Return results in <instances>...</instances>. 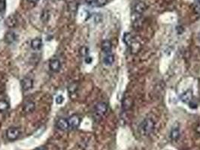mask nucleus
<instances>
[{"label": "nucleus", "mask_w": 200, "mask_h": 150, "mask_svg": "<svg viewBox=\"0 0 200 150\" xmlns=\"http://www.w3.org/2000/svg\"><path fill=\"white\" fill-rule=\"evenodd\" d=\"M154 127H155V123L154 121L150 118H148L141 122L140 129L144 135H149L154 131Z\"/></svg>", "instance_id": "f257e3e1"}, {"label": "nucleus", "mask_w": 200, "mask_h": 150, "mask_svg": "<svg viewBox=\"0 0 200 150\" xmlns=\"http://www.w3.org/2000/svg\"><path fill=\"white\" fill-rule=\"evenodd\" d=\"M20 134H21L20 131L17 128L12 127V128H9L6 131V137H7L8 139L11 141L16 140L19 137Z\"/></svg>", "instance_id": "f03ea898"}, {"label": "nucleus", "mask_w": 200, "mask_h": 150, "mask_svg": "<svg viewBox=\"0 0 200 150\" xmlns=\"http://www.w3.org/2000/svg\"><path fill=\"white\" fill-rule=\"evenodd\" d=\"M108 110V105L106 103L104 102H99L98 103L96 107H95V113L97 114V116L102 117L105 114H106V112Z\"/></svg>", "instance_id": "7ed1b4c3"}, {"label": "nucleus", "mask_w": 200, "mask_h": 150, "mask_svg": "<svg viewBox=\"0 0 200 150\" xmlns=\"http://www.w3.org/2000/svg\"><path fill=\"white\" fill-rule=\"evenodd\" d=\"M49 68L53 72H58L61 68V62L59 59H53L49 62Z\"/></svg>", "instance_id": "20e7f679"}, {"label": "nucleus", "mask_w": 200, "mask_h": 150, "mask_svg": "<svg viewBox=\"0 0 200 150\" xmlns=\"http://www.w3.org/2000/svg\"><path fill=\"white\" fill-rule=\"evenodd\" d=\"M57 128L58 129L61 131H66L68 130L70 127H69V121L68 119H63V118H61L59 119V120L57 122Z\"/></svg>", "instance_id": "39448f33"}, {"label": "nucleus", "mask_w": 200, "mask_h": 150, "mask_svg": "<svg viewBox=\"0 0 200 150\" xmlns=\"http://www.w3.org/2000/svg\"><path fill=\"white\" fill-rule=\"evenodd\" d=\"M69 127L71 128H73V129H75V128H78V126L80 125V123H81V119H80L79 116L76 115L72 116L69 119Z\"/></svg>", "instance_id": "423d86ee"}, {"label": "nucleus", "mask_w": 200, "mask_h": 150, "mask_svg": "<svg viewBox=\"0 0 200 150\" xmlns=\"http://www.w3.org/2000/svg\"><path fill=\"white\" fill-rule=\"evenodd\" d=\"M21 86L23 91H28L31 89L33 86V81L30 77H26L21 82Z\"/></svg>", "instance_id": "0eeeda50"}, {"label": "nucleus", "mask_w": 200, "mask_h": 150, "mask_svg": "<svg viewBox=\"0 0 200 150\" xmlns=\"http://www.w3.org/2000/svg\"><path fill=\"white\" fill-rule=\"evenodd\" d=\"M180 99H181L183 103L189 104L190 101H192V99H193V92L190 89L187 90V91L184 92L181 95Z\"/></svg>", "instance_id": "6e6552de"}, {"label": "nucleus", "mask_w": 200, "mask_h": 150, "mask_svg": "<svg viewBox=\"0 0 200 150\" xmlns=\"http://www.w3.org/2000/svg\"><path fill=\"white\" fill-rule=\"evenodd\" d=\"M17 39V35L14 32H8L5 35V41L7 44H13Z\"/></svg>", "instance_id": "1a4fd4ad"}, {"label": "nucleus", "mask_w": 200, "mask_h": 150, "mask_svg": "<svg viewBox=\"0 0 200 150\" xmlns=\"http://www.w3.org/2000/svg\"><path fill=\"white\" fill-rule=\"evenodd\" d=\"M17 21L16 17H15L14 15L11 14L7 18H6V21H5V23L6 24V26L9 28L14 27V26L17 25Z\"/></svg>", "instance_id": "9d476101"}, {"label": "nucleus", "mask_w": 200, "mask_h": 150, "mask_svg": "<svg viewBox=\"0 0 200 150\" xmlns=\"http://www.w3.org/2000/svg\"><path fill=\"white\" fill-rule=\"evenodd\" d=\"M35 107V103L32 102V101H27V102L25 103L24 106H23V110L26 114H30V113H32L34 111Z\"/></svg>", "instance_id": "9b49d317"}, {"label": "nucleus", "mask_w": 200, "mask_h": 150, "mask_svg": "<svg viewBox=\"0 0 200 150\" xmlns=\"http://www.w3.org/2000/svg\"><path fill=\"white\" fill-rule=\"evenodd\" d=\"M41 47H42V40L41 39L37 38V39L32 40L31 47L32 49L35 50H37L41 49Z\"/></svg>", "instance_id": "f8f14e48"}, {"label": "nucleus", "mask_w": 200, "mask_h": 150, "mask_svg": "<svg viewBox=\"0 0 200 150\" xmlns=\"http://www.w3.org/2000/svg\"><path fill=\"white\" fill-rule=\"evenodd\" d=\"M135 11L138 14H141L146 10V6L144 2H138L135 6Z\"/></svg>", "instance_id": "ddd939ff"}, {"label": "nucleus", "mask_w": 200, "mask_h": 150, "mask_svg": "<svg viewBox=\"0 0 200 150\" xmlns=\"http://www.w3.org/2000/svg\"><path fill=\"white\" fill-rule=\"evenodd\" d=\"M102 48L105 53H110L111 48H112V44H111V41L108 40L104 41L102 44Z\"/></svg>", "instance_id": "4468645a"}, {"label": "nucleus", "mask_w": 200, "mask_h": 150, "mask_svg": "<svg viewBox=\"0 0 200 150\" xmlns=\"http://www.w3.org/2000/svg\"><path fill=\"white\" fill-rule=\"evenodd\" d=\"M114 62V56L112 54H108L103 59L104 64L106 65H111Z\"/></svg>", "instance_id": "2eb2a0df"}, {"label": "nucleus", "mask_w": 200, "mask_h": 150, "mask_svg": "<svg viewBox=\"0 0 200 150\" xmlns=\"http://www.w3.org/2000/svg\"><path fill=\"white\" fill-rule=\"evenodd\" d=\"M170 137L171 139L172 140L174 141H177L178 140L180 137V131L178 128H173L172 130L171 131V134H170Z\"/></svg>", "instance_id": "dca6fc26"}, {"label": "nucleus", "mask_w": 200, "mask_h": 150, "mask_svg": "<svg viewBox=\"0 0 200 150\" xmlns=\"http://www.w3.org/2000/svg\"><path fill=\"white\" fill-rule=\"evenodd\" d=\"M9 108V104L5 100H0V113H5Z\"/></svg>", "instance_id": "f3484780"}, {"label": "nucleus", "mask_w": 200, "mask_h": 150, "mask_svg": "<svg viewBox=\"0 0 200 150\" xmlns=\"http://www.w3.org/2000/svg\"><path fill=\"white\" fill-rule=\"evenodd\" d=\"M123 41H124V43L126 45L130 46L132 42L133 41V40H132V37L130 35V33H125L124 35H123Z\"/></svg>", "instance_id": "a211bd4d"}, {"label": "nucleus", "mask_w": 200, "mask_h": 150, "mask_svg": "<svg viewBox=\"0 0 200 150\" xmlns=\"http://www.w3.org/2000/svg\"><path fill=\"white\" fill-rule=\"evenodd\" d=\"M132 106V101L131 99L126 98L123 99V108L125 110H129Z\"/></svg>", "instance_id": "6ab92c4d"}, {"label": "nucleus", "mask_w": 200, "mask_h": 150, "mask_svg": "<svg viewBox=\"0 0 200 150\" xmlns=\"http://www.w3.org/2000/svg\"><path fill=\"white\" fill-rule=\"evenodd\" d=\"M77 89H78V85L75 83H73L70 84L68 87V91L70 94L74 93L77 91Z\"/></svg>", "instance_id": "aec40b11"}, {"label": "nucleus", "mask_w": 200, "mask_h": 150, "mask_svg": "<svg viewBox=\"0 0 200 150\" xmlns=\"http://www.w3.org/2000/svg\"><path fill=\"white\" fill-rule=\"evenodd\" d=\"M130 47H131V50L132 53H134V51L137 52L138 50L140 48V44L138 42H132V44H130Z\"/></svg>", "instance_id": "412c9836"}, {"label": "nucleus", "mask_w": 200, "mask_h": 150, "mask_svg": "<svg viewBox=\"0 0 200 150\" xmlns=\"http://www.w3.org/2000/svg\"><path fill=\"white\" fill-rule=\"evenodd\" d=\"M88 53H89V49L87 47H82L81 49H80V54L83 57H86L88 56Z\"/></svg>", "instance_id": "4be33fe9"}, {"label": "nucleus", "mask_w": 200, "mask_h": 150, "mask_svg": "<svg viewBox=\"0 0 200 150\" xmlns=\"http://www.w3.org/2000/svg\"><path fill=\"white\" fill-rule=\"evenodd\" d=\"M55 101L57 105H61V104H63V101H64V98H63V95H58L57 97L56 98Z\"/></svg>", "instance_id": "5701e85b"}, {"label": "nucleus", "mask_w": 200, "mask_h": 150, "mask_svg": "<svg viewBox=\"0 0 200 150\" xmlns=\"http://www.w3.org/2000/svg\"><path fill=\"white\" fill-rule=\"evenodd\" d=\"M108 2V0H96L95 5H97L98 6H102L106 5V2Z\"/></svg>", "instance_id": "b1692460"}, {"label": "nucleus", "mask_w": 200, "mask_h": 150, "mask_svg": "<svg viewBox=\"0 0 200 150\" xmlns=\"http://www.w3.org/2000/svg\"><path fill=\"white\" fill-rule=\"evenodd\" d=\"M6 9V2L4 0H0V12L5 11Z\"/></svg>", "instance_id": "393cba45"}, {"label": "nucleus", "mask_w": 200, "mask_h": 150, "mask_svg": "<svg viewBox=\"0 0 200 150\" xmlns=\"http://www.w3.org/2000/svg\"><path fill=\"white\" fill-rule=\"evenodd\" d=\"M195 11H196V13L198 14H200V3L199 2H197L196 3V5H195Z\"/></svg>", "instance_id": "a878e982"}, {"label": "nucleus", "mask_w": 200, "mask_h": 150, "mask_svg": "<svg viewBox=\"0 0 200 150\" xmlns=\"http://www.w3.org/2000/svg\"><path fill=\"white\" fill-rule=\"evenodd\" d=\"M41 19L42 20H44V21H47V20L48 19V13L45 12V11H44L41 17Z\"/></svg>", "instance_id": "bb28decb"}, {"label": "nucleus", "mask_w": 200, "mask_h": 150, "mask_svg": "<svg viewBox=\"0 0 200 150\" xmlns=\"http://www.w3.org/2000/svg\"><path fill=\"white\" fill-rule=\"evenodd\" d=\"M84 60H85V62L87 64H90L91 62H92V61H93V59H92V57L87 56L85 57Z\"/></svg>", "instance_id": "cd10ccee"}, {"label": "nucleus", "mask_w": 200, "mask_h": 150, "mask_svg": "<svg viewBox=\"0 0 200 150\" xmlns=\"http://www.w3.org/2000/svg\"><path fill=\"white\" fill-rule=\"evenodd\" d=\"M189 105V107L190 108H193V109H194V108H197V105L196 104V103L193 102V101H190V102L188 104Z\"/></svg>", "instance_id": "c85d7f7f"}, {"label": "nucleus", "mask_w": 200, "mask_h": 150, "mask_svg": "<svg viewBox=\"0 0 200 150\" xmlns=\"http://www.w3.org/2000/svg\"><path fill=\"white\" fill-rule=\"evenodd\" d=\"M87 1V2L88 4H90V5H92V4H95V2H96V0H86Z\"/></svg>", "instance_id": "c756f323"}, {"label": "nucleus", "mask_w": 200, "mask_h": 150, "mask_svg": "<svg viewBox=\"0 0 200 150\" xmlns=\"http://www.w3.org/2000/svg\"><path fill=\"white\" fill-rule=\"evenodd\" d=\"M196 130H197V133H198L199 134H200V122L199 123L198 125H197V129H196Z\"/></svg>", "instance_id": "7c9ffc66"}, {"label": "nucleus", "mask_w": 200, "mask_h": 150, "mask_svg": "<svg viewBox=\"0 0 200 150\" xmlns=\"http://www.w3.org/2000/svg\"><path fill=\"white\" fill-rule=\"evenodd\" d=\"M27 1L29 2H31V3L35 4V3H37V2H39V0H27Z\"/></svg>", "instance_id": "2f4dec72"}, {"label": "nucleus", "mask_w": 200, "mask_h": 150, "mask_svg": "<svg viewBox=\"0 0 200 150\" xmlns=\"http://www.w3.org/2000/svg\"><path fill=\"white\" fill-rule=\"evenodd\" d=\"M37 150H46L44 147H41V148H39Z\"/></svg>", "instance_id": "473e14b6"}, {"label": "nucleus", "mask_w": 200, "mask_h": 150, "mask_svg": "<svg viewBox=\"0 0 200 150\" xmlns=\"http://www.w3.org/2000/svg\"><path fill=\"white\" fill-rule=\"evenodd\" d=\"M197 2H199L200 3V0H197Z\"/></svg>", "instance_id": "72a5a7b5"}]
</instances>
